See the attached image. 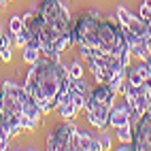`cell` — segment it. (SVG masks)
Returning a JSON list of instances; mask_svg holds the SVG:
<instances>
[{
    "label": "cell",
    "mask_w": 151,
    "mask_h": 151,
    "mask_svg": "<svg viewBox=\"0 0 151 151\" xmlns=\"http://www.w3.org/2000/svg\"><path fill=\"white\" fill-rule=\"evenodd\" d=\"M64 81H70L68 68L58 58L41 55L38 62H34L30 66L28 75H26V81H24V89L41 106L45 102H51L60 94V87H62Z\"/></svg>",
    "instance_id": "6da1fadb"
},
{
    "label": "cell",
    "mask_w": 151,
    "mask_h": 151,
    "mask_svg": "<svg viewBox=\"0 0 151 151\" xmlns=\"http://www.w3.org/2000/svg\"><path fill=\"white\" fill-rule=\"evenodd\" d=\"M104 15L96 11V9H87L77 17V22L73 24V43L75 45H87V47H96L98 45V26L100 19Z\"/></svg>",
    "instance_id": "7a4b0ae2"
},
{
    "label": "cell",
    "mask_w": 151,
    "mask_h": 151,
    "mask_svg": "<svg viewBox=\"0 0 151 151\" xmlns=\"http://www.w3.org/2000/svg\"><path fill=\"white\" fill-rule=\"evenodd\" d=\"M49 151H79V128L70 119H64V124L55 126L47 136Z\"/></svg>",
    "instance_id": "3957f363"
},
{
    "label": "cell",
    "mask_w": 151,
    "mask_h": 151,
    "mask_svg": "<svg viewBox=\"0 0 151 151\" xmlns=\"http://www.w3.org/2000/svg\"><path fill=\"white\" fill-rule=\"evenodd\" d=\"M132 143L136 151H151V113L147 111L132 122Z\"/></svg>",
    "instance_id": "277c9868"
},
{
    "label": "cell",
    "mask_w": 151,
    "mask_h": 151,
    "mask_svg": "<svg viewBox=\"0 0 151 151\" xmlns=\"http://www.w3.org/2000/svg\"><path fill=\"white\" fill-rule=\"evenodd\" d=\"M83 113H85V122L92 128H96V130H106L109 128V113H111L109 106L98 104V102H94V100L87 96Z\"/></svg>",
    "instance_id": "5b68a950"
},
{
    "label": "cell",
    "mask_w": 151,
    "mask_h": 151,
    "mask_svg": "<svg viewBox=\"0 0 151 151\" xmlns=\"http://www.w3.org/2000/svg\"><path fill=\"white\" fill-rule=\"evenodd\" d=\"M128 124H132V106H130V104L126 102V98H124L122 104H113V106H111L109 126L115 130V128H119V126H128Z\"/></svg>",
    "instance_id": "8992f818"
},
{
    "label": "cell",
    "mask_w": 151,
    "mask_h": 151,
    "mask_svg": "<svg viewBox=\"0 0 151 151\" xmlns=\"http://www.w3.org/2000/svg\"><path fill=\"white\" fill-rule=\"evenodd\" d=\"M89 98L94 100V102L98 104H102V106H113L115 104V98H117V92H115V87H111L109 83H96L94 89L89 92Z\"/></svg>",
    "instance_id": "52a82bcc"
},
{
    "label": "cell",
    "mask_w": 151,
    "mask_h": 151,
    "mask_svg": "<svg viewBox=\"0 0 151 151\" xmlns=\"http://www.w3.org/2000/svg\"><path fill=\"white\" fill-rule=\"evenodd\" d=\"M79 151H102V145H100V138L87 134V132H81L79 130Z\"/></svg>",
    "instance_id": "ba28073f"
},
{
    "label": "cell",
    "mask_w": 151,
    "mask_h": 151,
    "mask_svg": "<svg viewBox=\"0 0 151 151\" xmlns=\"http://www.w3.org/2000/svg\"><path fill=\"white\" fill-rule=\"evenodd\" d=\"M24 51H22V60L26 64H30L32 66L34 62H38V58H41L43 53H41V49H36V47H30V45H26V47H22Z\"/></svg>",
    "instance_id": "9c48e42d"
},
{
    "label": "cell",
    "mask_w": 151,
    "mask_h": 151,
    "mask_svg": "<svg viewBox=\"0 0 151 151\" xmlns=\"http://www.w3.org/2000/svg\"><path fill=\"white\" fill-rule=\"evenodd\" d=\"M66 68H68V75L73 77V79L83 77V60H81V55H79V58H73Z\"/></svg>",
    "instance_id": "30bf717a"
},
{
    "label": "cell",
    "mask_w": 151,
    "mask_h": 151,
    "mask_svg": "<svg viewBox=\"0 0 151 151\" xmlns=\"http://www.w3.org/2000/svg\"><path fill=\"white\" fill-rule=\"evenodd\" d=\"M130 51H132V58H136V60H145V58L151 53V43L145 41V43H140V45L132 47Z\"/></svg>",
    "instance_id": "8fae6325"
},
{
    "label": "cell",
    "mask_w": 151,
    "mask_h": 151,
    "mask_svg": "<svg viewBox=\"0 0 151 151\" xmlns=\"http://www.w3.org/2000/svg\"><path fill=\"white\" fill-rule=\"evenodd\" d=\"M115 134H117V140H119V143H132V124L115 128Z\"/></svg>",
    "instance_id": "7c38bea8"
},
{
    "label": "cell",
    "mask_w": 151,
    "mask_h": 151,
    "mask_svg": "<svg viewBox=\"0 0 151 151\" xmlns=\"http://www.w3.org/2000/svg\"><path fill=\"white\" fill-rule=\"evenodd\" d=\"M68 89H75V92H81V94H89V92H92V89H89V83L85 81L83 77H79V79H73V77H70Z\"/></svg>",
    "instance_id": "4fadbf2b"
},
{
    "label": "cell",
    "mask_w": 151,
    "mask_h": 151,
    "mask_svg": "<svg viewBox=\"0 0 151 151\" xmlns=\"http://www.w3.org/2000/svg\"><path fill=\"white\" fill-rule=\"evenodd\" d=\"M30 38H32V32H30V28L24 24V28L19 30V32L15 34V45H19V47H26L28 43H30Z\"/></svg>",
    "instance_id": "5bb4252c"
},
{
    "label": "cell",
    "mask_w": 151,
    "mask_h": 151,
    "mask_svg": "<svg viewBox=\"0 0 151 151\" xmlns=\"http://www.w3.org/2000/svg\"><path fill=\"white\" fill-rule=\"evenodd\" d=\"M19 124H22V130H24V132H34V130H36V126L41 124V122H38V119H32V117H28V115H22Z\"/></svg>",
    "instance_id": "9a60e30c"
},
{
    "label": "cell",
    "mask_w": 151,
    "mask_h": 151,
    "mask_svg": "<svg viewBox=\"0 0 151 151\" xmlns=\"http://www.w3.org/2000/svg\"><path fill=\"white\" fill-rule=\"evenodd\" d=\"M100 145H102V151H109V149H113V138H111V134L106 132V130H100Z\"/></svg>",
    "instance_id": "2e32d148"
},
{
    "label": "cell",
    "mask_w": 151,
    "mask_h": 151,
    "mask_svg": "<svg viewBox=\"0 0 151 151\" xmlns=\"http://www.w3.org/2000/svg\"><path fill=\"white\" fill-rule=\"evenodd\" d=\"M22 28H24V19H22V15H13L11 19H9V30H11L13 34H17Z\"/></svg>",
    "instance_id": "e0dca14e"
},
{
    "label": "cell",
    "mask_w": 151,
    "mask_h": 151,
    "mask_svg": "<svg viewBox=\"0 0 151 151\" xmlns=\"http://www.w3.org/2000/svg\"><path fill=\"white\" fill-rule=\"evenodd\" d=\"M143 62L147 64V70H149V77H151V53H149V55H147V58L143 60Z\"/></svg>",
    "instance_id": "ac0fdd59"
},
{
    "label": "cell",
    "mask_w": 151,
    "mask_h": 151,
    "mask_svg": "<svg viewBox=\"0 0 151 151\" xmlns=\"http://www.w3.org/2000/svg\"><path fill=\"white\" fill-rule=\"evenodd\" d=\"M6 147H9V140H4L2 136H0V151H4Z\"/></svg>",
    "instance_id": "d6986e66"
},
{
    "label": "cell",
    "mask_w": 151,
    "mask_h": 151,
    "mask_svg": "<svg viewBox=\"0 0 151 151\" xmlns=\"http://www.w3.org/2000/svg\"><path fill=\"white\" fill-rule=\"evenodd\" d=\"M6 4H9V0H0V9H4Z\"/></svg>",
    "instance_id": "ffe728a7"
},
{
    "label": "cell",
    "mask_w": 151,
    "mask_h": 151,
    "mask_svg": "<svg viewBox=\"0 0 151 151\" xmlns=\"http://www.w3.org/2000/svg\"><path fill=\"white\" fill-rule=\"evenodd\" d=\"M0 117H2V109H0Z\"/></svg>",
    "instance_id": "44dd1931"
},
{
    "label": "cell",
    "mask_w": 151,
    "mask_h": 151,
    "mask_svg": "<svg viewBox=\"0 0 151 151\" xmlns=\"http://www.w3.org/2000/svg\"><path fill=\"white\" fill-rule=\"evenodd\" d=\"M0 34H2V28H0Z\"/></svg>",
    "instance_id": "7402d4cb"
},
{
    "label": "cell",
    "mask_w": 151,
    "mask_h": 151,
    "mask_svg": "<svg viewBox=\"0 0 151 151\" xmlns=\"http://www.w3.org/2000/svg\"><path fill=\"white\" fill-rule=\"evenodd\" d=\"M149 85H151V79H149Z\"/></svg>",
    "instance_id": "603a6c76"
},
{
    "label": "cell",
    "mask_w": 151,
    "mask_h": 151,
    "mask_svg": "<svg viewBox=\"0 0 151 151\" xmlns=\"http://www.w3.org/2000/svg\"><path fill=\"white\" fill-rule=\"evenodd\" d=\"M9 2H11V0H9Z\"/></svg>",
    "instance_id": "cb8c5ba5"
}]
</instances>
